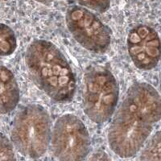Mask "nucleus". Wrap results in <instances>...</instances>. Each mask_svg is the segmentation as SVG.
Instances as JSON below:
<instances>
[{"label": "nucleus", "mask_w": 161, "mask_h": 161, "mask_svg": "<svg viewBox=\"0 0 161 161\" xmlns=\"http://www.w3.org/2000/svg\"><path fill=\"white\" fill-rule=\"evenodd\" d=\"M160 115L161 101L157 90L144 82L131 85L109 129L108 141L113 152L122 158L136 155Z\"/></svg>", "instance_id": "1"}, {"label": "nucleus", "mask_w": 161, "mask_h": 161, "mask_svg": "<svg viewBox=\"0 0 161 161\" xmlns=\"http://www.w3.org/2000/svg\"><path fill=\"white\" fill-rule=\"evenodd\" d=\"M25 61L31 79L49 97L59 102L73 99L76 91L75 76L56 45L35 40L27 47Z\"/></svg>", "instance_id": "2"}, {"label": "nucleus", "mask_w": 161, "mask_h": 161, "mask_svg": "<svg viewBox=\"0 0 161 161\" xmlns=\"http://www.w3.org/2000/svg\"><path fill=\"white\" fill-rule=\"evenodd\" d=\"M52 122L43 106L30 104L17 113L11 126V140L23 156L37 159L49 147Z\"/></svg>", "instance_id": "3"}, {"label": "nucleus", "mask_w": 161, "mask_h": 161, "mask_svg": "<svg viewBox=\"0 0 161 161\" xmlns=\"http://www.w3.org/2000/svg\"><path fill=\"white\" fill-rule=\"evenodd\" d=\"M119 88L111 72L100 66L89 67L85 73L82 106L95 123H103L115 111Z\"/></svg>", "instance_id": "4"}, {"label": "nucleus", "mask_w": 161, "mask_h": 161, "mask_svg": "<svg viewBox=\"0 0 161 161\" xmlns=\"http://www.w3.org/2000/svg\"><path fill=\"white\" fill-rule=\"evenodd\" d=\"M49 146L53 156L59 160H81L89 154L91 139L82 121L68 114L55 122Z\"/></svg>", "instance_id": "5"}, {"label": "nucleus", "mask_w": 161, "mask_h": 161, "mask_svg": "<svg viewBox=\"0 0 161 161\" xmlns=\"http://www.w3.org/2000/svg\"><path fill=\"white\" fill-rule=\"evenodd\" d=\"M67 21L74 39L85 49L102 53L109 49L111 41L110 29L89 11L74 8L69 12Z\"/></svg>", "instance_id": "6"}, {"label": "nucleus", "mask_w": 161, "mask_h": 161, "mask_svg": "<svg viewBox=\"0 0 161 161\" xmlns=\"http://www.w3.org/2000/svg\"><path fill=\"white\" fill-rule=\"evenodd\" d=\"M127 49L134 65L139 69L151 70L158 65L160 58L159 36L147 26H139L130 31Z\"/></svg>", "instance_id": "7"}, {"label": "nucleus", "mask_w": 161, "mask_h": 161, "mask_svg": "<svg viewBox=\"0 0 161 161\" xmlns=\"http://www.w3.org/2000/svg\"><path fill=\"white\" fill-rule=\"evenodd\" d=\"M19 88L13 73L0 65V114H7L17 106Z\"/></svg>", "instance_id": "8"}, {"label": "nucleus", "mask_w": 161, "mask_h": 161, "mask_svg": "<svg viewBox=\"0 0 161 161\" xmlns=\"http://www.w3.org/2000/svg\"><path fill=\"white\" fill-rule=\"evenodd\" d=\"M17 46L14 31L4 24H0V56L7 57L13 53Z\"/></svg>", "instance_id": "9"}, {"label": "nucleus", "mask_w": 161, "mask_h": 161, "mask_svg": "<svg viewBox=\"0 0 161 161\" xmlns=\"http://www.w3.org/2000/svg\"><path fill=\"white\" fill-rule=\"evenodd\" d=\"M143 160H160V132L157 131L141 153Z\"/></svg>", "instance_id": "10"}, {"label": "nucleus", "mask_w": 161, "mask_h": 161, "mask_svg": "<svg viewBox=\"0 0 161 161\" xmlns=\"http://www.w3.org/2000/svg\"><path fill=\"white\" fill-rule=\"evenodd\" d=\"M13 145L4 134L0 133V160H15Z\"/></svg>", "instance_id": "11"}]
</instances>
